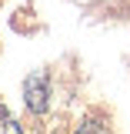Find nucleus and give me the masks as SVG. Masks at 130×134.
I'll list each match as a JSON object with an SVG mask.
<instances>
[{"label":"nucleus","mask_w":130,"mask_h":134,"mask_svg":"<svg viewBox=\"0 0 130 134\" xmlns=\"http://www.w3.org/2000/svg\"><path fill=\"white\" fill-rule=\"evenodd\" d=\"M47 74H30L27 81H23V100H27V107H30L33 114H44L47 111Z\"/></svg>","instance_id":"1"},{"label":"nucleus","mask_w":130,"mask_h":134,"mask_svg":"<svg viewBox=\"0 0 130 134\" xmlns=\"http://www.w3.org/2000/svg\"><path fill=\"white\" fill-rule=\"evenodd\" d=\"M0 134H23V131H20V124L14 121V114H10L3 104H0Z\"/></svg>","instance_id":"2"},{"label":"nucleus","mask_w":130,"mask_h":134,"mask_svg":"<svg viewBox=\"0 0 130 134\" xmlns=\"http://www.w3.org/2000/svg\"><path fill=\"white\" fill-rule=\"evenodd\" d=\"M73 134H110V131H107V124H103L100 117H87V121H83Z\"/></svg>","instance_id":"3"}]
</instances>
